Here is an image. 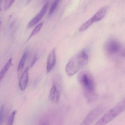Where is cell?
Listing matches in <instances>:
<instances>
[{
  "mask_svg": "<svg viewBox=\"0 0 125 125\" xmlns=\"http://www.w3.org/2000/svg\"><path fill=\"white\" fill-rule=\"evenodd\" d=\"M78 80L87 101L89 103L95 101L98 95L95 91L94 79L92 75L87 72H81L79 74Z\"/></svg>",
  "mask_w": 125,
  "mask_h": 125,
  "instance_id": "1",
  "label": "cell"
},
{
  "mask_svg": "<svg viewBox=\"0 0 125 125\" xmlns=\"http://www.w3.org/2000/svg\"><path fill=\"white\" fill-rule=\"evenodd\" d=\"M89 57L84 51H82L73 57L65 67V72L68 75L72 76L75 74L80 68L88 63Z\"/></svg>",
  "mask_w": 125,
  "mask_h": 125,
  "instance_id": "2",
  "label": "cell"
},
{
  "mask_svg": "<svg viewBox=\"0 0 125 125\" xmlns=\"http://www.w3.org/2000/svg\"><path fill=\"white\" fill-rule=\"evenodd\" d=\"M125 110V100L120 102L101 118L95 125H105Z\"/></svg>",
  "mask_w": 125,
  "mask_h": 125,
  "instance_id": "3",
  "label": "cell"
},
{
  "mask_svg": "<svg viewBox=\"0 0 125 125\" xmlns=\"http://www.w3.org/2000/svg\"><path fill=\"white\" fill-rule=\"evenodd\" d=\"M121 45L119 42L115 39L109 40L105 45V49L110 54L117 53L121 49Z\"/></svg>",
  "mask_w": 125,
  "mask_h": 125,
  "instance_id": "4",
  "label": "cell"
},
{
  "mask_svg": "<svg viewBox=\"0 0 125 125\" xmlns=\"http://www.w3.org/2000/svg\"><path fill=\"white\" fill-rule=\"evenodd\" d=\"M48 5L49 4L48 2H47L45 4L43 7L41 9V11L37 14V15L32 19L29 23L28 25V27L29 28H31L34 26L41 20V19L43 17L47 11Z\"/></svg>",
  "mask_w": 125,
  "mask_h": 125,
  "instance_id": "5",
  "label": "cell"
},
{
  "mask_svg": "<svg viewBox=\"0 0 125 125\" xmlns=\"http://www.w3.org/2000/svg\"><path fill=\"white\" fill-rule=\"evenodd\" d=\"M56 63V49L53 48L51 51L48 57L47 62V72L49 73L54 68Z\"/></svg>",
  "mask_w": 125,
  "mask_h": 125,
  "instance_id": "6",
  "label": "cell"
},
{
  "mask_svg": "<svg viewBox=\"0 0 125 125\" xmlns=\"http://www.w3.org/2000/svg\"><path fill=\"white\" fill-rule=\"evenodd\" d=\"M60 93L55 84H54L51 89L49 93V99L53 103H58L60 100Z\"/></svg>",
  "mask_w": 125,
  "mask_h": 125,
  "instance_id": "7",
  "label": "cell"
},
{
  "mask_svg": "<svg viewBox=\"0 0 125 125\" xmlns=\"http://www.w3.org/2000/svg\"><path fill=\"white\" fill-rule=\"evenodd\" d=\"M29 70L28 67L26 68L21 76L19 81V87L22 91H24L25 89L28 84L29 81Z\"/></svg>",
  "mask_w": 125,
  "mask_h": 125,
  "instance_id": "8",
  "label": "cell"
},
{
  "mask_svg": "<svg viewBox=\"0 0 125 125\" xmlns=\"http://www.w3.org/2000/svg\"><path fill=\"white\" fill-rule=\"evenodd\" d=\"M28 51H26L21 59L17 68L18 75V78H19L20 76H21V73L22 72L23 68H24L25 63L26 61V59L28 58Z\"/></svg>",
  "mask_w": 125,
  "mask_h": 125,
  "instance_id": "9",
  "label": "cell"
},
{
  "mask_svg": "<svg viewBox=\"0 0 125 125\" xmlns=\"http://www.w3.org/2000/svg\"><path fill=\"white\" fill-rule=\"evenodd\" d=\"M107 8L106 7H103L101 8L92 17L94 22L100 21L103 19L105 17L106 11Z\"/></svg>",
  "mask_w": 125,
  "mask_h": 125,
  "instance_id": "10",
  "label": "cell"
},
{
  "mask_svg": "<svg viewBox=\"0 0 125 125\" xmlns=\"http://www.w3.org/2000/svg\"><path fill=\"white\" fill-rule=\"evenodd\" d=\"M12 59H10L0 71V82L9 69L12 64Z\"/></svg>",
  "mask_w": 125,
  "mask_h": 125,
  "instance_id": "11",
  "label": "cell"
},
{
  "mask_svg": "<svg viewBox=\"0 0 125 125\" xmlns=\"http://www.w3.org/2000/svg\"><path fill=\"white\" fill-rule=\"evenodd\" d=\"M94 23L93 19L91 18L89 20H88L87 21L84 23L83 24L81 27L79 28V31L80 32H82V31H84L86 30L89 28L92 25L93 23Z\"/></svg>",
  "mask_w": 125,
  "mask_h": 125,
  "instance_id": "12",
  "label": "cell"
},
{
  "mask_svg": "<svg viewBox=\"0 0 125 125\" xmlns=\"http://www.w3.org/2000/svg\"><path fill=\"white\" fill-rule=\"evenodd\" d=\"M60 0H55L52 4L50 8L49 14H48V16L49 17L52 16L54 12L56 10Z\"/></svg>",
  "mask_w": 125,
  "mask_h": 125,
  "instance_id": "13",
  "label": "cell"
},
{
  "mask_svg": "<svg viewBox=\"0 0 125 125\" xmlns=\"http://www.w3.org/2000/svg\"><path fill=\"white\" fill-rule=\"evenodd\" d=\"M43 25V23H40V24H39V25H37L35 27L34 29L32 31L31 34H30L29 37L28 38L27 42H28L31 37L35 36L36 34H37L40 31V30H41V29H42V27Z\"/></svg>",
  "mask_w": 125,
  "mask_h": 125,
  "instance_id": "14",
  "label": "cell"
},
{
  "mask_svg": "<svg viewBox=\"0 0 125 125\" xmlns=\"http://www.w3.org/2000/svg\"><path fill=\"white\" fill-rule=\"evenodd\" d=\"M17 112V111L16 110H15L10 115L8 119L7 125H13L15 117Z\"/></svg>",
  "mask_w": 125,
  "mask_h": 125,
  "instance_id": "15",
  "label": "cell"
},
{
  "mask_svg": "<svg viewBox=\"0 0 125 125\" xmlns=\"http://www.w3.org/2000/svg\"><path fill=\"white\" fill-rule=\"evenodd\" d=\"M15 0H6L4 4V9L8 10L12 5Z\"/></svg>",
  "mask_w": 125,
  "mask_h": 125,
  "instance_id": "16",
  "label": "cell"
},
{
  "mask_svg": "<svg viewBox=\"0 0 125 125\" xmlns=\"http://www.w3.org/2000/svg\"><path fill=\"white\" fill-rule=\"evenodd\" d=\"M4 111V105H3L0 109V125L1 123L2 119L3 116Z\"/></svg>",
  "mask_w": 125,
  "mask_h": 125,
  "instance_id": "17",
  "label": "cell"
},
{
  "mask_svg": "<svg viewBox=\"0 0 125 125\" xmlns=\"http://www.w3.org/2000/svg\"><path fill=\"white\" fill-rule=\"evenodd\" d=\"M92 124V123L90 122L85 117L80 125H90Z\"/></svg>",
  "mask_w": 125,
  "mask_h": 125,
  "instance_id": "18",
  "label": "cell"
},
{
  "mask_svg": "<svg viewBox=\"0 0 125 125\" xmlns=\"http://www.w3.org/2000/svg\"><path fill=\"white\" fill-rule=\"evenodd\" d=\"M37 57L36 55H35L34 58L33 59L32 62H31V67H32V66H33L34 63L37 61Z\"/></svg>",
  "mask_w": 125,
  "mask_h": 125,
  "instance_id": "19",
  "label": "cell"
},
{
  "mask_svg": "<svg viewBox=\"0 0 125 125\" xmlns=\"http://www.w3.org/2000/svg\"><path fill=\"white\" fill-rule=\"evenodd\" d=\"M40 125H48V124L46 121H44L41 122Z\"/></svg>",
  "mask_w": 125,
  "mask_h": 125,
  "instance_id": "20",
  "label": "cell"
},
{
  "mask_svg": "<svg viewBox=\"0 0 125 125\" xmlns=\"http://www.w3.org/2000/svg\"><path fill=\"white\" fill-rule=\"evenodd\" d=\"M121 55H122V56L125 57V49L123 51L122 53H121Z\"/></svg>",
  "mask_w": 125,
  "mask_h": 125,
  "instance_id": "21",
  "label": "cell"
},
{
  "mask_svg": "<svg viewBox=\"0 0 125 125\" xmlns=\"http://www.w3.org/2000/svg\"><path fill=\"white\" fill-rule=\"evenodd\" d=\"M31 0H28V1H27V3H30V2H31Z\"/></svg>",
  "mask_w": 125,
  "mask_h": 125,
  "instance_id": "22",
  "label": "cell"
},
{
  "mask_svg": "<svg viewBox=\"0 0 125 125\" xmlns=\"http://www.w3.org/2000/svg\"><path fill=\"white\" fill-rule=\"evenodd\" d=\"M0 24H1V22H0Z\"/></svg>",
  "mask_w": 125,
  "mask_h": 125,
  "instance_id": "23",
  "label": "cell"
},
{
  "mask_svg": "<svg viewBox=\"0 0 125 125\" xmlns=\"http://www.w3.org/2000/svg\"></svg>",
  "mask_w": 125,
  "mask_h": 125,
  "instance_id": "24",
  "label": "cell"
},
{
  "mask_svg": "<svg viewBox=\"0 0 125 125\" xmlns=\"http://www.w3.org/2000/svg\"></svg>",
  "mask_w": 125,
  "mask_h": 125,
  "instance_id": "25",
  "label": "cell"
}]
</instances>
